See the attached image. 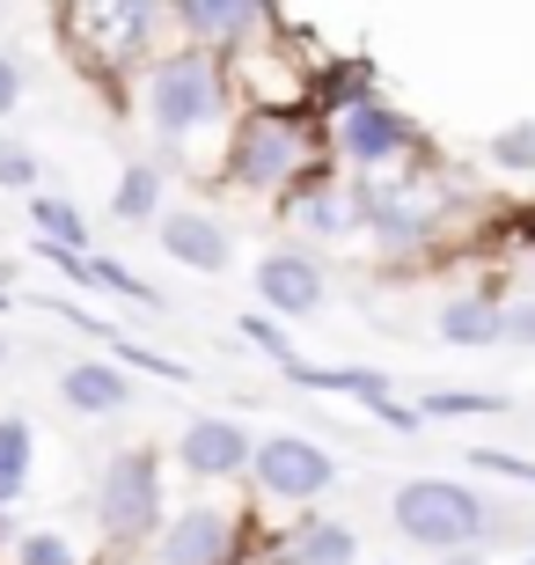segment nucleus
<instances>
[{
  "instance_id": "nucleus-9",
  "label": "nucleus",
  "mask_w": 535,
  "mask_h": 565,
  "mask_svg": "<svg viewBox=\"0 0 535 565\" xmlns=\"http://www.w3.org/2000/svg\"><path fill=\"white\" fill-rule=\"evenodd\" d=\"M287 8H265V0H169V30L184 52H206V60H243L249 44L279 38Z\"/></svg>"
},
{
  "instance_id": "nucleus-26",
  "label": "nucleus",
  "mask_w": 535,
  "mask_h": 565,
  "mask_svg": "<svg viewBox=\"0 0 535 565\" xmlns=\"http://www.w3.org/2000/svg\"><path fill=\"white\" fill-rule=\"evenodd\" d=\"M0 191H22V199L44 191V154L30 140H8V132H0Z\"/></svg>"
},
{
  "instance_id": "nucleus-11",
  "label": "nucleus",
  "mask_w": 535,
  "mask_h": 565,
  "mask_svg": "<svg viewBox=\"0 0 535 565\" xmlns=\"http://www.w3.org/2000/svg\"><path fill=\"white\" fill-rule=\"evenodd\" d=\"M249 456H257V440H249L243 419H221V412H206V419H191L184 434H176V470L199 484H235L249 478Z\"/></svg>"
},
{
  "instance_id": "nucleus-12",
  "label": "nucleus",
  "mask_w": 535,
  "mask_h": 565,
  "mask_svg": "<svg viewBox=\"0 0 535 565\" xmlns=\"http://www.w3.org/2000/svg\"><path fill=\"white\" fill-rule=\"evenodd\" d=\"M330 294V273L323 257L309 250H265L257 257V309L271 316V323H293V316H315Z\"/></svg>"
},
{
  "instance_id": "nucleus-13",
  "label": "nucleus",
  "mask_w": 535,
  "mask_h": 565,
  "mask_svg": "<svg viewBox=\"0 0 535 565\" xmlns=\"http://www.w3.org/2000/svg\"><path fill=\"white\" fill-rule=\"evenodd\" d=\"M154 243H162L169 265H184V273H206V279H221L227 265H235V235H227V221H221V213H206V206H176V213H162V221H154Z\"/></svg>"
},
{
  "instance_id": "nucleus-35",
  "label": "nucleus",
  "mask_w": 535,
  "mask_h": 565,
  "mask_svg": "<svg viewBox=\"0 0 535 565\" xmlns=\"http://www.w3.org/2000/svg\"><path fill=\"white\" fill-rule=\"evenodd\" d=\"M521 565H535V558H521Z\"/></svg>"
},
{
  "instance_id": "nucleus-7",
  "label": "nucleus",
  "mask_w": 535,
  "mask_h": 565,
  "mask_svg": "<svg viewBox=\"0 0 535 565\" xmlns=\"http://www.w3.org/2000/svg\"><path fill=\"white\" fill-rule=\"evenodd\" d=\"M323 147H330V162H345L352 177H389L396 162H418V154H426V132H418L411 110H396L389 96L374 88L367 104H352L345 118H330Z\"/></svg>"
},
{
  "instance_id": "nucleus-10",
  "label": "nucleus",
  "mask_w": 535,
  "mask_h": 565,
  "mask_svg": "<svg viewBox=\"0 0 535 565\" xmlns=\"http://www.w3.org/2000/svg\"><path fill=\"white\" fill-rule=\"evenodd\" d=\"M338 478H345V462L309 434H265L249 456V492L265 507H315Z\"/></svg>"
},
{
  "instance_id": "nucleus-29",
  "label": "nucleus",
  "mask_w": 535,
  "mask_h": 565,
  "mask_svg": "<svg viewBox=\"0 0 535 565\" xmlns=\"http://www.w3.org/2000/svg\"><path fill=\"white\" fill-rule=\"evenodd\" d=\"M462 462H477L484 478H514V484H535V462H528V456H514V448H470Z\"/></svg>"
},
{
  "instance_id": "nucleus-17",
  "label": "nucleus",
  "mask_w": 535,
  "mask_h": 565,
  "mask_svg": "<svg viewBox=\"0 0 535 565\" xmlns=\"http://www.w3.org/2000/svg\"><path fill=\"white\" fill-rule=\"evenodd\" d=\"M374 96V60L367 52H338V60H315V74H309V118L315 126H330V118H345L352 104H367Z\"/></svg>"
},
{
  "instance_id": "nucleus-4",
  "label": "nucleus",
  "mask_w": 535,
  "mask_h": 565,
  "mask_svg": "<svg viewBox=\"0 0 535 565\" xmlns=\"http://www.w3.org/2000/svg\"><path fill=\"white\" fill-rule=\"evenodd\" d=\"M169 529V484L162 448H118L96 470V544L118 558H147L154 536Z\"/></svg>"
},
{
  "instance_id": "nucleus-24",
  "label": "nucleus",
  "mask_w": 535,
  "mask_h": 565,
  "mask_svg": "<svg viewBox=\"0 0 535 565\" xmlns=\"http://www.w3.org/2000/svg\"><path fill=\"white\" fill-rule=\"evenodd\" d=\"M8 565H88V558H82V544H74L66 529L30 522V529L15 536V551H8Z\"/></svg>"
},
{
  "instance_id": "nucleus-30",
  "label": "nucleus",
  "mask_w": 535,
  "mask_h": 565,
  "mask_svg": "<svg viewBox=\"0 0 535 565\" xmlns=\"http://www.w3.org/2000/svg\"><path fill=\"white\" fill-rule=\"evenodd\" d=\"M22 96H30V66H22L15 52H0V126L22 110Z\"/></svg>"
},
{
  "instance_id": "nucleus-20",
  "label": "nucleus",
  "mask_w": 535,
  "mask_h": 565,
  "mask_svg": "<svg viewBox=\"0 0 535 565\" xmlns=\"http://www.w3.org/2000/svg\"><path fill=\"white\" fill-rule=\"evenodd\" d=\"M30 243H44V250H74V257H96L88 250V213L74 206V199H60V191H38V199H30Z\"/></svg>"
},
{
  "instance_id": "nucleus-5",
  "label": "nucleus",
  "mask_w": 535,
  "mask_h": 565,
  "mask_svg": "<svg viewBox=\"0 0 535 565\" xmlns=\"http://www.w3.org/2000/svg\"><path fill=\"white\" fill-rule=\"evenodd\" d=\"M389 522H396L404 544L432 551V558H462V551L492 544L499 514L477 500L470 484H454V478H404L389 492Z\"/></svg>"
},
{
  "instance_id": "nucleus-2",
  "label": "nucleus",
  "mask_w": 535,
  "mask_h": 565,
  "mask_svg": "<svg viewBox=\"0 0 535 565\" xmlns=\"http://www.w3.org/2000/svg\"><path fill=\"white\" fill-rule=\"evenodd\" d=\"M162 30H169V8H154V0H74V8H60V44L118 104L140 88L147 66L162 60Z\"/></svg>"
},
{
  "instance_id": "nucleus-25",
  "label": "nucleus",
  "mask_w": 535,
  "mask_h": 565,
  "mask_svg": "<svg viewBox=\"0 0 535 565\" xmlns=\"http://www.w3.org/2000/svg\"><path fill=\"white\" fill-rule=\"evenodd\" d=\"M88 287H104V294H118V301H132V309H154V316H162V309H169L162 294L147 287V279H140V273H132V265H118V257H104V250L88 257Z\"/></svg>"
},
{
  "instance_id": "nucleus-23",
  "label": "nucleus",
  "mask_w": 535,
  "mask_h": 565,
  "mask_svg": "<svg viewBox=\"0 0 535 565\" xmlns=\"http://www.w3.org/2000/svg\"><path fill=\"white\" fill-rule=\"evenodd\" d=\"M484 162L499 177H514V184H535V118H514V126H499L484 140Z\"/></svg>"
},
{
  "instance_id": "nucleus-34",
  "label": "nucleus",
  "mask_w": 535,
  "mask_h": 565,
  "mask_svg": "<svg viewBox=\"0 0 535 565\" xmlns=\"http://www.w3.org/2000/svg\"><path fill=\"white\" fill-rule=\"evenodd\" d=\"M0 309H15V294H8V287H0Z\"/></svg>"
},
{
  "instance_id": "nucleus-8",
  "label": "nucleus",
  "mask_w": 535,
  "mask_h": 565,
  "mask_svg": "<svg viewBox=\"0 0 535 565\" xmlns=\"http://www.w3.org/2000/svg\"><path fill=\"white\" fill-rule=\"evenodd\" d=\"M249 551H257V514L249 507L199 500L184 514H169V529L147 551V565H249Z\"/></svg>"
},
{
  "instance_id": "nucleus-1",
  "label": "nucleus",
  "mask_w": 535,
  "mask_h": 565,
  "mask_svg": "<svg viewBox=\"0 0 535 565\" xmlns=\"http://www.w3.org/2000/svg\"><path fill=\"white\" fill-rule=\"evenodd\" d=\"M132 104H140L147 132H154V147L162 154H176L184 162L199 140H213L227 126H235V88H227V66L206 60V52H184V44H169L162 60L140 74V88H132Z\"/></svg>"
},
{
  "instance_id": "nucleus-32",
  "label": "nucleus",
  "mask_w": 535,
  "mask_h": 565,
  "mask_svg": "<svg viewBox=\"0 0 535 565\" xmlns=\"http://www.w3.org/2000/svg\"><path fill=\"white\" fill-rule=\"evenodd\" d=\"M440 565H484V551H462V558H440Z\"/></svg>"
},
{
  "instance_id": "nucleus-21",
  "label": "nucleus",
  "mask_w": 535,
  "mask_h": 565,
  "mask_svg": "<svg viewBox=\"0 0 535 565\" xmlns=\"http://www.w3.org/2000/svg\"><path fill=\"white\" fill-rule=\"evenodd\" d=\"M30 470H38V426L22 412H0V514L30 492Z\"/></svg>"
},
{
  "instance_id": "nucleus-6",
  "label": "nucleus",
  "mask_w": 535,
  "mask_h": 565,
  "mask_svg": "<svg viewBox=\"0 0 535 565\" xmlns=\"http://www.w3.org/2000/svg\"><path fill=\"white\" fill-rule=\"evenodd\" d=\"M360 199V228L389 257H418L448 221V184L432 169H389V177H352Z\"/></svg>"
},
{
  "instance_id": "nucleus-19",
  "label": "nucleus",
  "mask_w": 535,
  "mask_h": 565,
  "mask_svg": "<svg viewBox=\"0 0 535 565\" xmlns=\"http://www.w3.org/2000/svg\"><path fill=\"white\" fill-rule=\"evenodd\" d=\"M287 382H293V390H315V397H360V404L396 397L382 367H315V360H293Z\"/></svg>"
},
{
  "instance_id": "nucleus-15",
  "label": "nucleus",
  "mask_w": 535,
  "mask_h": 565,
  "mask_svg": "<svg viewBox=\"0 0 535 565\" xmlns=\"http://www.w3.org/2000/svg\"><path fill=\"white\" fill-rule=\"evenodd\" d=\"M440 338H448V345H462V353L506 345V279H484V287L440 301Z\"/></svg>"
},
{
  "instance_id": "nucleus-22",
  "label": "nucleus",
  "mask_w": 535,
  "mask_h": 565,
  "mask_svg": "<svg viewBox=\"0 0 535 565\" xmlns=\"http://www.w3.org/2000/svg\"><path fill=\"white\" fill-rule=\"evenodd\" d=\"M492 412H514V397H506V390H426V397H418V419L426 426L492 419Z\"/></svg>"
},
{
  "instance_id": "nucleus-33",
  "label": "nucleus",
  "mask_w": 535,
  "mask_h": 565,
  "mask_svg": "<svg viewBox=\"0 0 535 565\" xmlns=\"http://www.w3.org/2000/svg\"><path fill=\"white\" fill-rule=\"evenodd\" d=\"M8 360H15V338H8V331H0V367H8Z\"/></svg>"
},
{
  "instance_id": "nucleus-3",
  "label": "nucleus",
  "mask_w": 535,
  "mask_h": 565,
  "mask_svg": "<svg viewBox=\"0 0 535 565\" xmlns=\"http://www.w3.org/2000/svg\"><path fill=\"white\" fill-rule=\"evenodd\" d=\"M323 154V126L309 110H235L213 169H221V184L249 191V199H287Z\"/></svg>"
},
{
  "instance_id": "nucleus-31",
  "label": "nucleus",
  "mask_w": 535,
  "mask_h": 565,
  "mask_svg": "<svg viewBox=\"0 0 535 565\" xmlns=\"http://www.w3.org/2000/svg\"><path fill=\"white\" fill-rule=\"evenodd\" d=\"M506 338H514V345H535V294L528 301H506Z\"/></svg>"
},
{
  "instance_id": "nucleus-14",
  "label": "nucleus",
  "mask_w": 535,
  "mask_h": 565,
  "mask_svg": "<svg viewBox=\"0 0 535 565\" xmlns=\"http://www.w3.org/2000/svg\"><path fill=\"white\" fill-rule=\"evenodd\" d=\"M265 565H360V536L338 514H301L265 544Z\"/></svg>"
},
{
  "instance_id": "nucleus-16",
  "label": "nucleus",
  "mask_w": 535,
  "mask_h": 565,
  "mask_svg": "<svg viewBox=\"0 0 535 565\" xmlns=\"http://www.w3.org/2000/svg\"><path fill=\"white\" fill-rule=\"evenodd\" d=\"M60 404L82 412V419H118L125 404H132V375H125L118 360H66L60 367Z\"/></svg>"
},
{
  "instance_id": "nucleus-28",
  "label": "nucleus",
  "mask_w": 535,
  "mask_h": 565,
  "mask_svg": "<svg viewBox=\"0 0 535 565\" xmlns=\"http://www.w3.org/2000/svg\"><path fill=\"white\" fill-rule=\"evenodd\" d=\"M104 360H118L125 375H132V367H140V375H162V382H191V367H184V360L154 353V345H132V338H118V345H110Z\"/></svg>"
},
{
  "instance_id": "nucleus-18",
  "label": "nucleus",
  "mask_w": 535,
  "mask_h": 565,
  "mask_svg": "<svg viewBox=\"0 0 535 565\" xmlns=\"http://www.w3.org/2000/svg\"><path fill=\"white\" fill-rule=\"evenodd\" d=\"M162 162H125V177L110 184V221H125V228H154L162 221Z\"/></svg>"
},
{
  "instance_id": "nucleus-27",
  "label": "nucleus",
  "mask_w": 535,
  "mask_h": 565,
  "mask_svg": "<svg viewBox=\"0 0 535 565\" xmlns=\"http://www.w3.org/2000/svg\"><path fill=\"white\" fill-rule=\"evenodd\" d=\"M235 331H243V338H249V345H257L265 360H279V375H287L293 360H301V353H293V338H287V323H271L265 309H249L243 323H235Z\"/></svg>"
}]
</instances>
